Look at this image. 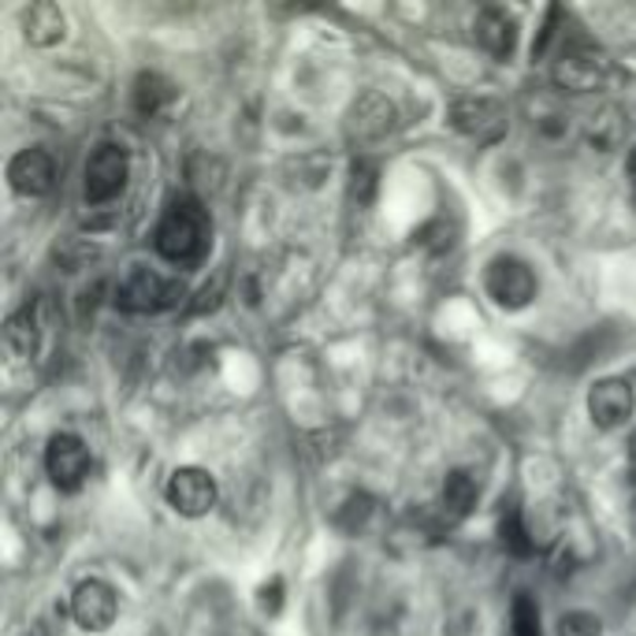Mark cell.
I'll use <instances>...</instances> for the list:
<instances>
[{
    "instance_id": "1",
    "label": "cell",
    "mask_w": 636,
    "mask_h": 636,
    "mask_svg": "<svg viewBox=\"0 0 636 636\" xmlns=\"http://www.w3.org/2000/svg\"><path fill=\"white\" fill-rule=\"evenodd\" d=\"M205 242H209V216L205 209H201V201L190 194L175 198L153 231L157 253L172 264H190L205 253Z\"/></svg>"
},
{
    "instance_id": "2",
    "label": "cell",
    "mask_w": 636,
    "mask_h": 636,
    "mask_svg": "<svg viewBox=\"0 0 636 636\" xmlns=\"http://www.w3.org/2000/svg\"><path fill=\"white\" fill-rule=\"evenodd\" d=\"M186 287L179 280H164L153 269H131L115 287V305L123 313H164L183 302Z\"/></svg>"
},
{
    "instance_id": "3",
    "label": "cell",
    "mask_w": 636,
    "mask_h": 636,
    "mask_svg": "<svg viewBox=\"0 0 636 636\" xmlns=\"http://www.w3.org/2000/svg\"><path fill=\"white\" fill-rule=\"evenodd\" d=\"M484 291L499 310H525L536 299V275L522 258H495L484 269Z\"/></svg>"
},
{
    "instance_id": "4",
    "label": "cell",
    "mask_w": 636,
    "mask_h": 636,
    "mask_svg": "<svg viewBox=\"0 0 636 636\" xmlns=\"http://www.w3.org/2000/svg\"><path fill=\"white\" fill-rule=\"evenodd\" d=\"M127 153L120 145L112 142H101L98 150L90 153L87 161V172H82V190H87V201L90 205H109L123 194L127 186Z\"/></svg>"
},
{
    "instance_id": "5",
    "label": "cell",
    "mask_w": 636,
    "mask_h": 636,
    "mask_svg": "<svg viewBox=\"0 0 636 636\" xmlns=\"http://www.w3.org/2000/svg\"><path fill=\"white\" fill-rule=\"evenodd\" d=\"M164 499L175 514L183 517H205L216 506V481L201 465H179L164 484Z\"/></svg>"
},
{
    "instance_id": "6",
    "label": "cell",
    "mask_w": 636,
    "mask_h": 636,
    "mask_svg": "<svg viewBox=\"0 0 636 636\" xmlns=\"http://www.w3.org/2000/svg\"><path fill=\"white\" fill-rule=\"evenodd\" d=\"M46 473L60 492H79L90 476V447L71 432H57L46 447Z\"/></svg>"
},
{
    "instance_id": "7",
    "label": "cell",
    "mask_w": 636,
    "mask_h": 636,
    "mask_svg": "<svg viewBox=\"0 0 636 636\" xmlns=\"http://www.w3.org/2000/svg\"><path fill=\"white\" fill-rule=\"evenodd\" d=\"M451 127L473 142H499L506 131V109L495 98H462L451 104Z\"/></svg>"
},
{
    "instance_id": "8",
    "label": "cell",
    "mask_w": 636,
    "mask_h": 636,
    "mask_svg": "<svg viewBox=\"0 0 636 636\" xmlns=\"http://www.w3.org/2000/svg\"><path fill=\"white\" fill-rule=\"evenodd\" d=\"M603 75H607V60L588 46H566L555 60V82L569 93L596 90Z\"/></svg>"
},
{
    "instance_id": "9",
    "label": "cell",
    "mask_w": 636,
    "mask_h": 636,
    "mask_svg": "<svg viewBox=\"0 0 636 636\" xmlns=\"http://www.w3.org/2000/svg\"><path fill=\"white\" fill-rule=\"evenodd\" d=\"M115 610H120V599H115L112 585H104V581H98V577L82 581V585L75 588V596H71V614H75V622L87 633L109 629V625L115 622Z\"/></svg>"
},
{
    "instance_id": "10",
    "label": "cell",
    "mask_w": 636,
    "mask_h": 636,
    "mask_svg": "<svg viewBox=\"0 0 636 636\" xmlns=\"http://www.w3.org/2000/svg\"><path fill=\"white\" fill-rule=\"evenodd\" d=\"M633 406H636V398L625 380H614V376L599 380V384L588 391V417L603 432L622 428V424L633 417Z\"/></svg>"
},
{
    "instance_id": "11",
    "label": "cell",
    "mask_w": 636,
    "mask_h": 636,
    "mask_svg": "<svg viewBox=\"0 0 636 636\" xmlns=\"http://www.w3.org/2000/svg\"><path fill=\"white\" fill-rule=\"evenodd\" d=\"M8 183L27 198H46L57 186V164L46 150H23L8 161Z\"/></svg>"
},
{
    "instance_id": "12",
    "label": "cell",
    "mask_w": 636,
    "mask_h": 636,
    "mask_svg": "<svg viewBox=\"0 0 636 636\" xmlns=\"http://www.w3.org/2000/svg\"><path fill=\"white\" fill-rule=\"evenodd\" d=\"M476 41H481L487 57L511 60V52L517 46V19L511 12H503V8H484V12L476 16Z\"/></svg>"
},
{
    "instance_id": "13",
    "label": "cell",
    "mask_w": 636,
    "mask_h": 636,
    "mask_svg": "<svg viewBox=\"0 0 636 636\" xmlns=\"http://www.w3.org/2000/svg\"><path fill=\"white\" fill-rule=\"evenodd\" d=\"M350 131L365 142H376L395 131V104H391L384 93H365L362 101L350 109Z\"/></svg>"
},
{
    "instance_id": "14",
    "label": "cell",
    "mask_w": 636,
    "mask_h": 636,
    "mask_svg": "<svg viewBox=\"0 0 636 636\" xmlns=\"http://www.w3.org/2000/svg\"><path fill=\"white\" fill-rule=\"evenodd\" d=\"M63 27H68L63 23V12L57 4H49V0H38V4H30L23 12V38L38 49L63 41Z\"/></svg>"
},
{
    "instance_id": "15",
    "label": "cell",
    "mask_w": 636,
    "mask_h": 636,
    "mask_svg": "<svg viewBox=\"0 0 636 636\" xmlns=\"http://www.w3.org/2000/svg\"><path fill=\"white\" fill-rule=\"evenodd\" d=\"M473 506H476V481L473 476L462 473V470L447 473V481H443V514H447V522L451 525L465 522V517L473 514Z\"/></svg>"
},
{
    "instance_id": "16",
    "label": "cell",
    "mask_w": 636,
    "mask_h": 636,
    "mask_svg": "<svg viewBox=\"0 0 636 636\" xmlns=\"http://www.w3.org/2000/svg\"><path fill=\"white\" fill-rule=\"evenodd\" d=\"M172 101H175V87L164 75H157V71H142V75L134 79V109L142 115H157Z\"/></svg>"
},
{
    "instance_id": "17",
    "label": "cell",
    "mask_w": 636,
    "mask_h": 636,
    "mask_svg": "<svg viewBox=\"0 0 636 636\" xmlns=\"http://www.w3.org/2000/svg\"><path fill=\"white\" fill-rule=\"evenodd\" d=\"M8 346L16 350V354H34L38 343H41V321H38V310L34 305H23L19 313L8 316Z\"/></svg>"
},
{
    "instance_id": "18",
    "label": "cell",
    "mask_w": 636,
    "mask_h": 636,
    "mask_svg": "<svg viewBox=\"0 0 636 636\" xmlns=\"http://www.w3.org/2000/svg\"><path fill=\"white\" fill-rule=\"evenodd\" d=\"M499 544L511 551L514 558H528L536 551L533 536H528V528H525V517H522L517 506L503 511V517H499Z\"/></svg>"
},
{
    "instance_id": "19",
    "label": "cell",
    "mask_w": 636,
    "mask_h": 636,
    "mask_svg": "<svg viewBox=\"0 0 636 636\" xmlns=\"http://www.w3.org/2000/svg\"><path fill=\"white\" fill-rule=\"evenodd\" d=\"M376 164L373 161H357L350 168V198L357 201V205H369V201L376 198Z\"/></svg>"
},
{
    "instance_id": "20",
    "label": "cell",
    "mask_w": 636,
    "mask_h": 636,
    "mask_svg": "<svg viewBox=\"0 0 636 636\" xmlns=\"http://www.w3.org/2000/svg\"><path fill=\"white\" fill-rule=\"evenodd\" d=\"M511 622H514V636H544V633H539V610H536V603L525 596V592L514 599Z\"/></svg>"
},
{
    "instance_id": "21",
    "label": "cell",
    "mask_w": 636,
    "mask_h": 636,
    "mask_svg": "<svg viewBox=\"0 0 636 636\" xmlns=\"http://www.w3.org/2000/svg\"><path fill=\"white\" fill-rule=\"evenodd\" d=\"M603 633V625L596 614H588V610H569V614H562V622H558V636H599Z\"/></svg>"
},
{
    "instance_id": "22",
    "label": "cell",
    "mask_w": 636,
    "mask_h": 636,
    "mask_svg": "<svg viewBox=\"0 0 636 636\" xmlns=\"http://www.w3.org/2000/svg\"><path fill=\"white\" fill-rule=\"evenodd\" d=\"M280 607H283V581L272 577L269 585L261 588V610L264 614H280Z\"/></svg>"
},
{
    "instance_id": "23",
    "label": "cell",
    "mask_w": 636,
    "mask_h": 636,
    "mask_svg": "<svg viewBox=\"0 0 636 636\" xmlns=\"http://www.w3.org/2000/svg\"><path fill=\"white\" fill-rule=\"evenodd\" d=\"M625 175H629V186H633V194H636V145L629 150V161H625Z\"/></svg>"
},
{
    "instance_id": "24",
    "label": "cell",
    "mask_w": 636,
    "mask_h": 636,
    "mask_svg": "<svg viewBox=\"0 0 636 636\" xmlns=\"http://www.w3.org/2000/svg\"><path fill=\"white\" fill-rule=\"evenodd\" d=\"M629 465H633V473H636V432L629 436Z\"/></svg>"
}]
</instances>
